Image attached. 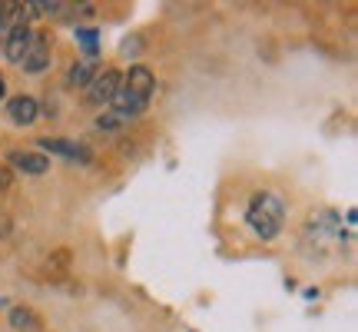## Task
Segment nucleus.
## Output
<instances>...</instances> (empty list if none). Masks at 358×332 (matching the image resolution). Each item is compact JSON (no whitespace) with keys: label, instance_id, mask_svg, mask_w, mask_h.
<instances>
[{"label":"nucleus","instance_id":"obj_1","mask_svg":"<svg viewBox=\"0 0 358 332\" xmlns=\"http://www.w3.org/2000/svg\"><path fill=\"white\" fill-rule=\"evenodd\" d=\"M282 219H285V206L275 193H256L249 200L245 209V226L256 233L259 240H275L282 230Z\"/></svg>","mask_w":358,"mask_h":332},{"label":"nucleus","instance_id":"obj_2","mask_svg":"<svg viewBox=\"0 0 358 332\" xmlns=\"http://www.w3.org/2000/svg\"><path fill=\"white\" fill-rule=\"evenodd\" d=\"M123 87V74L120 70H103V74H96V77L90 80L87 87V100L93 103V106H103V103H110L116 97V90Z\"/></svg>","mask_w":358,"mask_h":332},{"label":"nucleus","instance_id":"obj_3","mask_svg":"<svg viewBox=\"0 0 358 332\" xmlns=\"http://www.w3.org/2000/svg\"><path fill=\"white\" fill-rule=\"evenodd\" d=\"M40 153H57L64 156V160H77V163H93V153H90L87 146H80V143L73 140H64V137H40L37 140Z\"/></svg>","mask_w":358,"mask_h":332},{"label":"nucleus","instance_id":"obj_4","mask_svg":"<svg viewBox=\"0 0 358 332\" xmlns=\"http://www.w3.org/2000/svg\"><path fill=\"white\" fill-rule=\"evenodd\" d=\"M7 166L10 170H20L27 177H43L50 170V160L40 153V150H10L7 153Z\"/></svg>","mask_w":358,"mask_h":332},{"label":"nucleus","instance_id":"obj_5","mask_svg":"<svg viewBox=\"0 0 358 332\" xmlns=\"http://www.w3.org/2000/svg\"><path fill=\"white\" fill-rule=\"evenodd\" d=\"M20 67H24L27 74H43V70L50 67V37H47V34H34Z\"/></svg>","mask_w":358,"mask_h":332},{"label":"nucleus","instance_id":"obj_6","mask_svg":"<svg viewBox=\"0 0 358 332\" xmlns=\"http://www.w3.org/2000/svg\"><path fill=\"white\" fill-rule=\"evenodd\" d=\"M123 87H127L133 97H140L143 103H150V97H153V90H156L153 70H150V67H143V64H133L127 70V77H123Z\"/></svg>","mask_w":358,"mask_h":332},{"label":"nucleus","instance_id":"obj_7","mask_svg":"<svg viewBox=\"0 0 358 332\" xmlns=\"http://www.w3.org/2000/svg\"><path fill=\"white\" fill-rule=\"evenodd\" d=\"M7 116H10L13 127H34L40 116V103L34 100V97H10L7 100Z\"/></svg>","mask_w":358,"mask_h":332},{"label":"nucleus","instance_id":"obj_8","mask_svg":"<svg viewBox=\"0 0 358 332\" xmlns=\"http://www.w3.org/2000/svg\"><path fill=\"white\" fill-rule=\"evenodd\" d=\"M30 40H34V30L30 24H17L7 30V40H3V53H7V60L10 64H20L24 60L27 47H30Z\"/></svg>","mask_w":358,"mask_h":332},{"label":"nucleus","instance_id":"obj_9","mask_svg":"<svg viewBox=\"0 0 358 332\" xmlns=\"http://www.w3.org/2000/svg\"><path fill=\"white\" fill-rule=\"evenodd\" d=\"M70 263H73V253H70V246H57V249L47 256V263H43V272H47L50 279H64L66 272H70Z\"/></svg>","mask_w":358,"mask_h":332},{"label":"nucleus","instance_id":"obj_10","mask_svg":"<svg viewBox=\"0 0 358 332\" xmlns=\"http://www.w3.org/2000/svg\"><path fill=\"white\" fill-rule=\"evenodd\" d=\"M7 322H10V329H17V332L40 329V316L30 306H13L10 312H7Z\"/></svg>","mask_w":358,"mask_h":332},{"label":"nucleus","instance_id":"obj_11","mask_svg":"<svg viewBox=\"0 0 358 332\" xmlns=\"http://www.w3.org/2000/svg\"><path fill=\"white\" fill-rule=\"evenodd\" d=\"M93 77H96V64H93V60H80V64L70 67L66 87H90V80Z\"/></svg>","mask_w":358,"mask_h":332},{"label":"nucleus","instance_id":"obj_12","mask_svg":"<svg viewBox=\"0 0 358 332\" xmlns=\"http://www.w3.org/2000/svg\"><path fill=\"white\" fill-rule=\"evenodd\" d=\"M127 123H133L129 116H123V113H116V110H110V113H103L100 120H96V130H120V127H127Z\"/></svg>","mask_w":358,"mask_h":332},{"label":"nucleus","instance_id":"obj_13","mask_svg":"<svg viewBox=\"0 0 358 332\" xmlns=\"http://www.w3.org/2000/svg\"><path fill=\"white\" fill-rule=\"evenodd\" d=\"M77 40L83 43V47H87L90 53L96 50V30H77Z\"/></svg>","mask_w":358,"mask_h":332},{"label":"nucleus","instance_id":"obj_14","mask_svg":"<svg viewBox=\"0 0 358 332\" xmlns=\"http://www.w3.org/2000/svg\"><path fill=\"white\" fill-rule=\"evenodd\" d=\"M10 183H13L10 166H0V193H7V190H10Z\"/></svg>","mask_w":358,"mask_h":332},{"label":"nucleus","instance_id":"obj_15","mask_svg":"<svg viewBox=\"0 0 358 332\" xmlns=\"http://www.w3.org/2000/svg\"><path fill=\"white\" fill-rule=\"evenodd\" d=\"M7 97V80H3V74H0V100Z\"/></svg>","mask_w":358,"mask_h":332}]
</instances>
